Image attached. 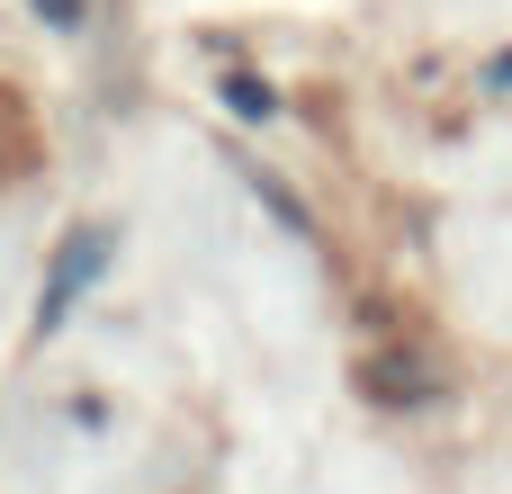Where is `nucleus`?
<instances>
[{"instance_id":"nucleus-1","label":"nucleus","mask_w":512,"mask_h":494,"mask_svg":"<svg viewBox=\"0 0 512 494\" xmlns=\"http://www.w3.org/2000/svg\"><path fill=\"white\" fill-rule=\"evenodd\" d=\"M27 162H36V126H27V117H18V99L0 90V180H9V171H27Z\"/></svg>"}]
</instances>
